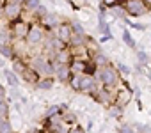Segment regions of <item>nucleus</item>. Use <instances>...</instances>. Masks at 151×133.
<instances>
[{"mask_svg": "<svg viewBox=\"0 0 151 133\" xmlns=\"http://www.w3.org/2000/svg\"><path fill=\"white\" fill-rule=\"evenodd\" d=\"M117 66H119V69H121V71H123V73H126V75H128V73H130V68H128V66H124V64H123V62H119V64H117Z\"/></svg>", "mask_w": 151, "mask_h": 133, "instance_id": "nucleus-33", "label": "nucleus"}, {"mask_svg": "<svg viewBox=\"0 0 151 133\" xmlns=\"http://www.w3.org/2000/svg\"><path fill=\"white\" fill-rule=\"evenodd\" d=\"M4 9V18L9 20V21H14L22 16V11H23V6L20 4H14L13 0H7V4L2 7Z\"/></svg>", "mask_w": 151, "mask_h": 133, "instance_id": "nucleus-5", "label": "nucleus"}, {"mask_svg": "<svg viewBox=\"0 0 151 133\" xmlns=\"http://www.w3.org/2000/svg\"><path fill=\"white\" fill-rule=\"evenodd\" d=\"M144 4H146L147 7H151V0H144Z\"/></svg>", "mask_w": 151, "mask_h": 133, "instance_id": "nucleus-37", "label": "nucleus"}, {"mask_svg": "<svg viewBox=\"0 0 151 133\" xmlns=\"http://www.w3.org/2000/svg\"><path fill=\"white\" fill-rule=\"evenodd\" d=\"M0 115H2V117L7 115V105H6L4 101H0Z\"/></svg>", "mask_w": 151, "mask_h": 133, "instance_id": "nucleus-30", "label": "nucleus"}, {"mask_svg": "<svg viewBox=\"0 0 151 133\" xmlns=\"http://www.w3.org/2000/svg\"><path fill=\"white\" fill-rule=\"evenodd\" d=\"M64 121H66V124H73V122H77V117H75V114H66L64 115Z\"/></svg>", "mask_w": 151, "mask_h": 133, "instance_id": "nucleus-26", "label": "nucleus"}, {"mask_svg": "<svg viewBox=\"0 0 151 133\" xmlns=\"http://www.w3.org/2000/svg\"><path fill=\"white\" fill-rule=\"evenodd\" d=\"M0 133H13L11 122H7V121H2V122H0Z\"/></svg>", "mask_w": 151, "mask_h": 133, "instance_id": "nucleus-22", "label": "nucleus"}, {"mask_svg": "<svg viewBox=\"0 0 151 133\" xmlns=\"http://www.w3.org/2000/svg\"><path fill=\"white\" fill-rule=\"evenodd\" d=\"M39 7H41L39 0H25V2H23V9L25 11H36Z\"/></svg>", "mask_w": 151, "mask_h": 133, "instance_id": "nucleus-16", "label": "nucleus"}, {"mask_svg": "<svg viewBox=\"0 0 151 133\" xmlns=\"http://www.w3.org/2000/svg\"><path fill=\"white\" fill-rule=\"evenodd\" d=\"M130 99H132V96H130V91H121V92H117V94H116L117 107H124V105H126Z\"/></svg>", "mask_w": 151, "mask_h": 133, "instance_id": "nucleus-13", "label": "nucleus"}, {"mask_svg": "<svg viewBox=\"0 0 151 133\" xmlns=\"http://www.w3.org/2000/svg\"><path fill=\"white\" fill-rule=\"evenodd\" d=\"M71 55H73V51H69L68 48H64V50L55 51L53 60H55L57 64H69V62H71Z\"/></svg>", "mask_w": 151, "mask_h": 133, "instance_id": "nucleus-9", "label": "nucleus"}, {"mask_svg": "<svg viewBox=\"0 0 151 133\" xmlns=\"http://www.w3.org/2000/svg\"><path fill=\"white\" fill-rule=\"evenodd\" d=\"M36 85H37V89H41V91H48V89H52L53 80H50V78H41Z\"/></svg>", "mask_w": 151, "mask_h": 133, "instance_id": "nucleus-18", "label": "nucleus"}, {"mask_svg": "<svg viewBox=\"0 0 151 133\" xmlns=\"http://www.w3.org/2000/svg\"><path fill=\"white\" fill-rule=\"evenodd\" d=\"M94 85V80L91 75H80V91H89L93 89Z\"/></svg>", "mask_w": 151, "mask_h": 133, "instance_id": "nucleus-11", "label": "nucleus"}, {"mask_svg": "<svg viewBox=\"0 0 151 133\" xmlns=\"http://www.w3.org/2000/svg\"><path fill=\"white\" fill-rule=\"evenodd\" d=\"M71 29H73L75 34H84V27H82L78 21H73V23H71Z\"/></svg>", "mask_w": 151, "mask_h": 133, "instance_id": "nucleus-24", "label": "nucleus"}, {"mask_svg": "<svg viewBox=\"0 0 151 133\" xmlns=\"http://www.w3.org/2000/svg\"><path fill=\"white\" fill-rule=\"evenodd\" d=\"M94 64L100 66V68H105V66H109V59H107V55H103L101 51H98V53L94 55Z\"/></svg>", "mask_w": 151, "mask_h": 133, "instance_id": "nucleus-15", "label": "nucleus"}, {"mask_svg": "<svg viewBox=\"0 0 151 133\" xmlns=\"http://www.w3.org/2000/svg\"><path fill=\"white\" fill-rule=\"evenodd\" d=\"M9 30H11L14 41H20V39L25 41V39H27V34H29V30H30V23L25 21V20H20V18H18V20L11 21Z\"/></svg>", "mask_w": 151, "mask_h": 133, "instance_id": "nucleus-1", "label": "nucleus"}, {"mask_svg": "<svg viewBox=\"0 0 151 133\" xmlns=\"http://www.w3.org/2000/svg\"><path fill=\"white\" fill-rule=\"evenodd\" d=\"M132 27H135V29H139V30H144V29H146L144 25H139V23H132Z\"/></svg>", "mask_w": 151, "mask_h": 133, "instance_id": "nucleus-35", "label": "nucleus"}, {"mask_svg": "<svg viewBox=\"0 0 151 133\" xmlns=\"http://www.w3.org/2000/svg\"><path fill=\"white\" fill-rule=\"evenodd\" d=\"M22 77L29 82V84H37L39 80H41V75L32 68V66H29V68H25V71L22 73Z\"/></svg>", "mask_w": 151, "mask_h": 133, "instance_id": "nucleus-10", "label": "nucleus"}, {"mask_svg": "<svg viewBox=\"0 0 151 133\" xmlns=\"http://www.w3.org/2000/svg\"><path fill=\"white\" fill-rule=\"evenodd\" d=\"M86 66H87V62H86V60H78V59H75V60L71 62V69H73V71H77V73H80V71L84 73V71H86Z\"/></svg>", "mask_w": 151, "mask_h": 133, "instance_id": "nucleus-14", "label": "nucleus"}, {"mask_svg": "<svg viewBox=\"0 0 151 133\" xmlns=\"http://www.w3.org/2000/svg\"><path fill=\"white\" fill-rule=\"evenodd\" d=\"M87 41H89V39H87V36H84V34H73L69 44H71L73 48H77V46H84Z\"/></svg>", "mask_w": 151, "mask_h": 133, "instance_id": "nucleus-12", "label": "nucleus"}, {"mask_svg": "<svg viewBox=\"0 0 151 133\" xmlns=\"http://www.w3.org/2000/svg\"><path fill=\"white\" fill-rule=\"evenodd\" d=\"M98 78L107 85V87H114L117 82H119V75L117 71L112 68V66H105V68H101L98 71Z\"/></svg>", "mask_w": 151, "mask_h": 133, "instance_id": "nucleus-2", "label": "nucleus"}, {"mask_svg": "<svg viewBox=\"0 0 151 133\" xmlns=\"http://www.w3.org/2000/svg\"><path fill=\"white\" fill-rule=\"evenodd\" d=\"M119 133H135V131H133L132 126H123V128L119 129Z\"/></svg>", "mask_w": 151, "mask_h": 133, "instance_id": "nucleus-32", "label": "nucleus"}, {"mask_svg": "<svg viewBox=\"0 0 151 133\" xmlns=\"http://www.w3.org/2000/svg\"><path fill=\"white\" fill-rule=\"evenodd\" d=\"M0 101H4V92H0Z\"/></svg>", "mask_w": 151, "mask_h": 133, "instance_id": "nucleus-38", "label": "nucleus"}, {"mask_svg": "<svg viewBox=\"0 0 151 133\" xmlns=\"http://www.w3.org/2000/svg\"><path fill=\"white\" fill-rule=\"evenodd\" d=\"M94 98H98V101H101V103H110L112 101V96L109 94V91H100V92H96Z\"/></svg>", "mask_w": 151, "mask_h": 133, "instance_id": "nucleus-19", "label": "nucleus"}, {"mask_svg": "<svg viewBox=\"0 0 151 133\" xmlns=\"http://www.w3.org/2000/svg\"><path fill=\"white\" fill-rule=\"evenodd\" d=\"M147 78H149V80H151V71H149V73H147Z\"/></svg>", "mask_w": 151, "mask_h": 133, "instance_id": "nucleus-40", "label": "nucleus"}, {"mask_svg": "<svg viewBox=\"0 0 151 133\" xmlns=\"http://www.w3.org/2000/svg\"><path fill=\"white\" fill-rule=\"evenodd\" d=\"M123 41L126 43V46L135 48V41L132 39V36H130V32H128V30H123Z\"/></svg>", "mask_w": 151, "mask_h": 133, "instance_id": "nucleus-20", "label": "nucleus"}, {"mask_svg": "<svg viewBox=\"0 0 151 133\" xmlns=\"http://www.w3.org/2000/svg\"><path fill=\"white\" fill-rule=\"evenodd\" d=\"M13 2H14V4H20V6H23V2H25V0H13Z\"/></svg>", "mask_w": 151, "mask_h": 133, "instance_id": "nucleus-36", "label": "nucleus"}, {"mask_svg": "<svg viewBox=\"0 0 151 133\" xmlns=\"http://www.w3.org/2000/svg\"><path fill=\"white\" fill-rule=\"evenodd\" d=\"M69 133H84V129H82V126H75Z\"/></svg>", "mask_w": 151, "mask_h": 133, "instance_id": "nucleus-34", "label": "nucleus"}, {"mask_svg": "<svg viewBox=\"0 0 151 133\" xmlns=\"http://www.w3.org/2000/svg\"><path fill=\"white\" fill-rule=\"evenodd\" d=\"M34 13H36V16H39V18H41V20H43V18H45V16H46V14H48V13H46V11H45V7H43V6H41V7H39V9H36V11H34Z\"/></svg>", "mask_w": 151, "mask_h": 133, "instance_id": "nucleus-29", "label": "nucleus"}, {"mask_svg": "<svg viewBox=\"0 0 151 133\" xmlns=\"http://www.w3.org/2000/svg\"><path fill=\"white\" fill-rule=\"evenodd\" d=\"M146 133H151V131H146Z\"/></svg>", "mask_w": 151, "mask_h": 133, "instance_id": "nucleus-42", "label": "nucleus"}, {"mask_svg": "<svg viewBox=\"0 0 151 133\" xmlns=\"http://www.w3.org/2000/svg\"><path fill=\"white\" fill-rule=\"evenodd\" d=\"M60 110H62L60 107H57V105H53V107H50V108L46 110V117H52V115H57V114H59Z\"/></svg>", "mask_w": 151, "mask_h": 133, "instance_id": "nucleus-23", "label": "nucleus"}, {"mask_svg": "<svg viewBox=\"0 0 151 133\" xmlns=\"http://www.w3.org/2000/svg\"><path fill=\"white\" fill-rule=\"evenodd\" d=\"M124 11L130 16L139 18V16L147 13V6L144 4V0H126V2H124Z\"/></svg>", "mask_w": 151, "mask_h": 133, "instance_id": "nucleus-3", "label": "nucleus"}, {"mask_svg": "<svg viewBox=\"0 0 151 133\" xmlns=\"http://www.w3.org/2000/svg\"><path fill=\"white\" fill-rule=\"evenodd\" d=\"M0 16H4V9L2 7H0Z\"/></svg>", "mask_w": 151, "mask_h": 133, "instance_id": "nucleus-39", "label": "nucleus"}, {"mask_svg": "<svg viewBox=\"0 0 151 133\" xmlns=\"http://www.w3.org/2000/svg\"><path fill=\"white\" fill-rule=\"evenodd\" d=\"M103 6L105 7H116V6H119V0H103Z\"/></svg>", "mask_w": 151, "mask_h": 133, "instance_id": "nucleus-28", "label": "nucleus"}, {"mask_svg": "<svg viewBox=\"0 0 151 133\" xmlns=\"http://www.w3.org/2000/svg\"><path fill=\"white\" fill-rule=\"evenodd\" d=\"M109 114H110V115H114V117H117V115L121 114V107H114V108H110V110H109Z\"/></svg>", "mask_w": 151, "mask_h": 133, "instance_id": "nucleus-31", "label": "nucleus"}, {"mask_svg": "<svg viewBox=\"0 0 151 133\" xmlns=\"http://www.w3.org/2000/svg\"><path fill=\"white\" fill-rule=\"evenodd\" d=\"M55 75L60 82H68L73 75V69H71V64H57L55 68Z\"/></svg>", "mask_w": 151, "mask_h": 133, "instance_id": "nucleus-7", "label": "nucleus"}, {"mask_svg": "<svg viewBox=\"0 0 151 133\" xmlns=\"http://www.w3.org/2000/svg\"><path fill=\"white\" fill-rule=\"evenodd\" d=\"M2 121H4V117H2V115H0V122H2Z\"/></svg>", "mask_w": 151, "mask_h": 133, "instance_id": "nucleus-41", "label": "nucleus"}, {"mask_svg": "<svg viewBox=\"0 0 151 133\" xmlns=\"http://www.w3.org/2000/svg\"><path fill=\"white\" fill-rule=\"evenodd\" d=\"M73 34H75V32H73V29H71V23H69V25H68V23H60V25L57 27V37L62 39V41L68 43V44H69Z\"/></svg>", "mask_w": 151, "mask_h": 133, "instance_id": "nucleus-8", "label": "nucleus"}, {"mask_svg": "<svg viewBox=\"0 0 151 133\" xmlns=\"http://www.w3.org/2000/svg\"><path fill=\"white\" fill-rule=\"evenodd\" d=\"M4 75H6V78H7V84L9 85H13V87H18V78H16V75L13 73V71H9V69H6L4 71Z\"/></svg>", "mask_w": 151, "mask_h": 133, "instance_id": "nucleus-17", "label": "nucleus"}, {"mask_svg": "<svg viewBox=\"0 0 151 133\" xmlns=\"http://www.w3.org/2000/svg\"><path fill=\"white\" fill-rule=\"evenodd\" d=\"M137 59L140 60V64H139V66H146V64H147V60H149V59H147V55H146L144 51H137Z\"/></svg>", "mask_w": 151, "mask_h": 133, "instance_id": "nucleus-25", "label": "nucleus"}, {"mask_svg": "<svg viewBox=\"0 0 151 133\" xmlns=\"http://www.w3.org/2000/svg\"><path fill=\"white\" fill-rule=\"evenodd\" d=\"M30 66L39 73V75H52V73H55V69L52 68V64L45 59V57H34V60L30 62Z\"/></svg>", "mask_w": 151, "mask_h": 133, "instance_id": "nucleus-6", "label": "nucleus"}, {"mask_svg": "<svg viewBox=\"0 0 151 133\" xmlns=\"http://www.w3.org/2000/svg\"><path fill=\"white\" fill-rule=\"evenodd\" d=\"M69 85L75 89V91H80V75H75L69 78Z\"/></svg>", "mask_w": 151, "mask_h": 133, "instance_id": "nucleus-21", "label": "nucleus"}, {"mask_svg": "<svg viewBox=\"0 0 151 133\" xmlns=\"http://www.w3.org/2000/svg\"><path fill=\"white\" fill-rule=\"evenodd\" d=\"M14 71H16V73H23V71H25V66H23L20 60H14Z\"/></svg>", "mask_w": 151, "mask_h": 133, "instance_id": "nucleus-27", "label": "nucleus"}, {"mask_svg": "<svg viewBox=\"0 0 151 133\" xmlns=\"http://www.w3.org/2000/svg\"><path fill=\"white\" fill-rule=\"evenodd\" d=\"M43 39H45V32H43L41 23H32L30 25V30L27 34V43L30 46H36V44L43 43Z\"/></svg>", "mask_w": 151, "mask_h": 133, "instance_id": "nucleus-4", "label": "nucleus"}]
</instances>
